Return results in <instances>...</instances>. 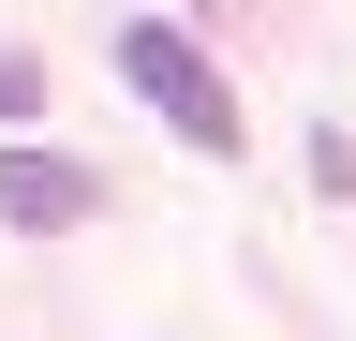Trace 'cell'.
<instances>
[{"instance_id":"6da1fadb","label":"cell","mask_w":356,"mask_h":341,"mask_svg":"<svg viewBox=\"0 0 356 341\" xmlns=\"http://www.w3.org/2000/svg\"><path fill=\"white\" fill-rule=\"evenodd\" d=\"M119 74H134V104H149L163 134H193L208 163H238V134H252V119H238V74H222L178 15H134L119 30Z\"/></svg>"},{"instance_id":"7a4b0ae2","label":"cell","mask_w":356,"mask_h":341,"mask_svg":"<svg viewBox=\"0 0 356 341\" xmlns=\"http://www.w3.org/2000/svg\"><path fill=\"white\" fill-rule=\"evenodd\" d=\"M89 208H104V163H74V149H0V223H15V238H74Z\"/></svg>"},{"instance_id":"3957f363","label":"cell","mask_w":356,"mask_h":341,"mask_svg":"<svg viewBox=\"0 0 356 341\" xmlns=\"http://www.w3.org/2000/svg\"><path fill=\"white\" fill-rule=\"evenodd\" d=\"M44 104V60H0V119H30Z\"/></svg>"}]
</instances>
